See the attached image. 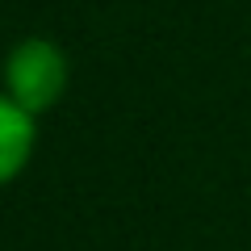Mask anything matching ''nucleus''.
I'll return each instance as SVG.
<instances>
[{
  "mask_svg": "<svg viewBox=\"0 0 251 251\" xmlns=\"http://www.w3.org/2000/svg\"><path fill=\"white\" fill-rule=\"evenodd\" d=\"M72 84V59L54 38L25 34L9 46L4 54V97L21 105L25 113L42 117L54 109Z\"/></svg>",
  "mask_w": 251,
  "mask_h": 251,
  "instance_id": "nucleus-1",
  "label": "nucleus"
},
{
  "mask_svg": "<svg viewBox=\"0 0 251 251\" xmlns=\"http://www.w3.org/2000/svg\"><path fill=\"white\" fill-rule=\"evenodd\" d=\"M38 151V117L0 97V180L17 184V176L29 168Z\"/></svg>",
  "mask_w": 251,
  "mask_h": 251,
  "instance_id": "nucleus-2",
  "label": "nucleus"
}]
</instances>
